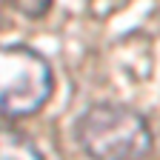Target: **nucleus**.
I'll return each mask as SVG.
<instances>
[{
    "instance_id": "nucleus-2",
    "label": "nucleus",
    "mask_w": 160,
    "mask_h": 160,
    "mask_svg": "<svg viewBox=\"0 0 160 160\" xmlns=\"http://www.w3.org/2000/svg\"><path fill=\"white\" fill-rule=\"evenodd\" d=\"M54 89L49 60L32 46H0V117H29L46 106Z\"/></svg>"
},
{
    "instance_id": "nucleus-1",
    "label": "nucleus",
    "mask_w": 160,
    "mask_h": 160,
    "mask_svg": "<svg viewBox=\"0 0 160 160\" xmlns=\"http://www.w3.org/2000/svg\"><path fill=\"white\" fill-rule=\"evenodd\" d=\"M74 140L92 160H143L152 152L146 117L120 103H94L74 123Z\"/></svg>"
},
{
    "instance_id": "nucleus-4",
    "label": "nucleus",
    "mask_w": 160,
    "mask_h": 160,
    "mask_svg": "<svg viewBox=\"0 0 160 160\" xmlns=\"http://www.w3.org/2000/svg\"><path fill=\"white\" fill-rule=\"evenodd\" d=\"M6 3L26 17H43L52 9V0H6Z\"/></svg>"
},
{
    "instance_id": "nucleus-3",
    "label": "nucleus",
    "mask_w": 160,
    "mask_h": 160,
    "mask_svg": "<svg viewBox=\"0 0 160 160\" xmlns=\"http://www.w3.org/2000/svg\"><path fill=\"white\" fill-rule=\"evenodd\" d=\"M0 160H43L37 146L14 129H0Z\"/></svg>"
}]
</instances>
